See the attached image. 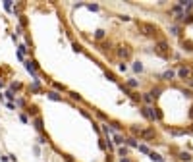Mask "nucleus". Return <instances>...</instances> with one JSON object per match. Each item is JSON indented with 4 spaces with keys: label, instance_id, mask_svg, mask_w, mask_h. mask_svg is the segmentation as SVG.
Returning a JSON list of instances; mask_svg holds the SVG:
<instances>
[{
    "label": "nucleus",
    "instance_id": "nucleus-1",
    "mask_svg": "<svg viewBox=\"0 0 193 162\" xmlns=\"http://www.w3.org/2000/svg\"><path fill=\"white\" fill-rule=\"evenodd\" d=\"M135 25H137V29L141 31V33L145 35V37H158L160 29L156 27L155 23H145V21H135Z\"/></svg>",
    "mask_w": 193,
    "mask_h": 162
},
{
    "label": "nucleus",
    "instance_id": "nucleus-2",
    "mask_svg": "<svg viewBox=\"0 0 193 162\" xmlns=\"http://www.w3.org/2000/svg\"><path fill=\"white\" fill-rule=\"evenodd\" d=\"M46 89L43 87V79H31V83L25 87V97L31 95H45Z\"/></svg>",
    "mask_w": 193,
    "mask_h": 162
},
{
    "label": "nucleus",
    "instance_id": "nucleus-3",
    "mask_svg": "<svg viewBox=\"0 0 193 162\" xmlns=\"http://www.w3.org/2000/svg\"><path fill=\"white\" fill-rule=\"evenodd\" d=\"M23 66H25V70L29 71V75H31V79H39V71H41V68H39V62L35 60V58H27L23 62Z\"/></svg>",
    "mask_w": 193,
    "mask_h": 162
},
{
    "label": "nucleus",
    "instance_id": "nucleus-4",
    "mask_svg": "<svg viewBox=\"0 0 193 162\" xmlns=\"http://www.w3.org/2000/svg\"><path fill=\"white\" fill-rule=\"evenodd\" d=\"M114 52H116V56L122 62H129V60H131V54H133V50H131L129 45H120V46L114 48Z\"/></svg>",
    "mask_w": 193,
    "mask_h": 162
},
{
    "label": "nucleus",
    "instance_id": "nucleus-5",
    "mask_svg": "<svg viewBox=\"0 0 193 162\" xmlns=\"http://www.w3.org/2000/svg\"><path fill=\"white\" fill-rule=\"evenodd\" d=\"M155 52L158 56H162V58H170V45L166 39H158L155 45Z\"/></svg>",
    "mask_w": 193,
    "mask_h": 162
},
{
    "label": "nucleus",
    "instance_id": "nucleus-6",
    "mask_svg": "<svg viewBox=\"0 0 193 162\" xmlns=\"http://www.w3.org/2000/svg\"><path fill=\"white\" fill-rule=\"evenodd\" d=\"M91 45L95 46V48H98L102 54H106V56H108V52H112L114 48H116V46H114V43H112V41H108V39L101 41V43H95V41H91Z\"/></svg>",
    "mask_w": 193,
    "mask_h": 162
},
{
    "label": "nucleus",
    "instance_id": "nucleus-7",
    "mask_svg": "<svg viewBox=\"0 0 193 162\" xmlns=\"http://www.w3.org/2000/svg\"><path fill=\"white\" fill-rule=\"evenodd\" d=\"M25 87H27V85H25L23 81H19V79H12V81L8 83V89H10L12 93H15V95H22V93H25Z\"/></svg>",
    "mask_w": 193,
    "mask_h": 162
},
{
    "label": "nucleus",
    "instance_id": "nucleus-8",
    "mask_svg": "<svg viewBox=\"0 0 193 162\" xmlns=\"http://www.w3.org/2000/svg\"><path fill=\"white\" fill-rule=\"evenodd\" d=\"M155 137H156V129H155V125H149V127L141 129V135H139V139L147 141V143H151V141H155Z\"/></svg>",
    "mask_w": 193,
    "mask_h": 162
},
{
    "label": "nucleus",
    "instance_id": "nucleus-9",
    "mask_svg": "<svg viewBox=\"0 0 193 162\" xmlns=\"http://www.w3.org/2000/svg\"><path fill=\"white\" fill-rule=\"evenodd\" d=\"M31 125H33V129H35V131H37L39 135L46 133V129H45V120H43V116H37V118H33V120H31Z\"/></svg>",
    "mask_w": 193,
    "mask_h": 162
},
{
    "label": "nucleus",
    "instance_id": "nucleus-10",
    "mask_svg": "<svg viewBox=\"0 0 193 162\" xmlns=\"http://www.w3.org/2000/svg\"><path fill=\"white\" fill-rule=\"evenodd\" d=\"M191 68L189 66H185V64H181L180 68H178V77L180 79H184V81H187V79H191Z\"/></svg>",
    "mask_w": 193,
    "mask_h": 162
},
{
    "label": "nucleus",
    "instance_id": "nucleus-11",
    "mask_svg": "<svg viewBox=\"0 0 193 162\" xmlns=\"http://www.w3.org/2000/svg\"><path fill=\"white\" fill-rule=\"evenodd\" d=\"M91 110H93V118H97V120H98V124H108L110 116H108L106 112L98 110V108H91Z\"/></svg>",
    "mask_w": 193,
    "mask_h": 162
},
{
    "label": "nucleus",
    "instance_id": "nucleus-12",
    "mask_svg": "<svg viewBox=\"0 0 193 162\" xmlns=\"http://www.w3.org/2000/svg\"><path fill=\"white\" fill-rule=\"evenodd\" d=\"M45 97L48 98V101H54V102H62V101H64V97H62L60 93L52 91V89H46V91H45Z\"/></svg>",
    "mask_w": 193,
    "mask_h": 162
},
{
    "label": "nucleus",
    "instance_id": "nucleus-13",
    "mask_svg": "<svg viewBox=\"0 0 193 162\" xmlns=\"http://www.w3.org/2000/svg\"><path fill=\"white\" fill-rule=\"evenodd\" d=\"M23 112H25V114H27V116H29V120H33V118L41 116V112H39V106H37V104H29V106L25 108Z\"/></svg>",
    "mask_w": 193,
    "mask_h": 162
},
{
    "label": "nucleus",
    "instance_id": "nucleus-14",
    "mask_svg": "<svg viewBox=\"0 0 193 162\" xmlns=\"http://www.w3.org/2000/svg\"><path fill=\"white\" fill-rule=\"evenodd\" d=\"M50 87H52V91L60 93V95H62V93H66V95H68V91H70V89H68L64 83H60V81H52V83H50Z\"/></svg>",
    "mask_w": 193,
    "mask_h": 162
},
{
    "label": "nucleus",
    "instance_id": "nucleus-15",
    "mask_svg": "<svg viewBox=\"0 0 193 162\" xmlns=\"http://www.w3.org/2000/svg\"><path fill=\"white\" fill-rule=\"evenodd\" d=\"M106 39V31H104L102 27H98L95 33H93V39L91 41H95V43H101V41H104Z\"/></svg>",
    "mask_w": 193,
    "mask_h": 162
},
{
    "label": "nucleus",
    "instance_id": "nucleus-16",
    "mask_svg": "<svg viewBox=\"0 0 193 162\" xmlns=\"http://www.w3.org/2000/svg\"><path fill=\"white\" fill-rule=\"evenodd\" d=\"M68 97H70L72 102H79V104H85V98H83L77 91H68Z\"/></svg>",
    "mask_w": 193,
    "mask_h": 162
},
{
    "label": "nucleus",
    "instance_id": "nucleus-17",
    "mask_svg": "<svg viewBox=\"0 0 193 162\" xmlns=\"http://www.w3.org/2000/svg\"><path fill=\"white\" fill-rule=\"evenodd\" d=\"M126 137H128V135H124V133H114V135H112L114 147H116V145H118V147H122V145L126 143Z\"/></svg>",
    "mask_w": 193,
    "mask_h": 162
},
{
    "label": "nucleus",
    "instance_id": "nucleus-18",
    "mask_svg": "<svg viewBox=\"0 0 193 162\" xmlns=\"http://www.w3.org/2000/svg\"><path fill=\"white\" fill-rule=\"evenodd\" d=\"M23 10H25V2H15L12 14L15 15V18H19V15H23Z\"/></svg>",
    "mask_w": 193,
    "mask_h": 162
},
{
    "label": "nucleus",
    "instance_id": "nucleus-19",
    "mask_svg": "<svg viewBox=\"0 0 193 162\" xmlns=\"http://www.w3.org/2000/svg\"><path fill=\"white\" fill-rule=\"evenodd\" d=\"M14 104H15V108H23V110H25V108L29 106V101L25 97H15V102Z\"/></svg>",
    "mask_w": 193,
    "mask_h": 162
},
{
    "label": "nucleus",
    "instance_id": "nucleus-20",
    "mask_svg": "<svg viewBox=\"0 0 193 162\" xmlns=\"http://www.w3.org/2000/svg\"><path fill=\"white\" fill-rule=\"evenodd\" d=\"M174 77H176V71H174V70H166L164 74L158 75V79H162V81H172Z\"/></svg>",
    "mask_w": 193,
    "mask_h": 162
},
{
    "label": "nucleus",
    "instance_id": "nucleus-21",
    "mask_svg": "<svg viewBox=\"0 0 193 162\" xmlns=\"http://www.w3.org/2000/svg\"><path fill=\"white\" fill-rule=\"evenodd\" d=\"M104 77H106L108 81H112V83H120V79H118V75L114 74L112 70H106V68H104Z\"/></svg>",
    "mask_w": 193,
    "mask_h": 162
},
{
    "label": "nucleus",
    "instance_id": "nucleus-22",
    "mask_svg": "<svg viewBox=\"0 0 193 162\" xmlns=\"http://www.w3.org/2000/svg\"><path fill=\"white\" fill-rule=\"evenodd\" d=\"M124 145H126V147L128 149H137V137H133V135H129V137H126V143H124Z\"/></svg>",
    "mask_w": 193,
    "mask_h": 162
},
{
    "label": "nucleus",
    "instance_id": "nucleus-23",
    "mask_svg": "<svg viewBox=\"0 0 193 162\" xmlns=\"http://www.w3.org/2000/svg\"><path fill=\"white\" fill-rule=\"evenodd\" d=\"M141 102H143V106H151L155 102V98L151 97V93H141Z\"/></svg>",
    "mask_w": 193,
    "mask_h": 162
},
{
    "label": "nucleus",
    "instance_id": "nucleus-24",
    "mask_svg": "<svg viewBox=\"0 0 193 162\" xmlns=\"http://www.w3.org/2000/svg\"><path fill=\"white\" fill-rule=\"evenodd\" d=\"M77 110H79V114H81L83 118L91 120V122H93V120H95V118H93V112H89V108H85V106H77Z\"/></svg>",
    "mask_w": 193,
    "mask_h": 162
},
{
    "label": "nucleus",
    "instance_id": "nucleus-25",
    "mask_svg": "<svg viewBox=\"0 0 193 162\" xmlns=\"http://www.w3.org/2000/svg\"><path fill=\"white\" fill-rule=\"evenodd\" d=\"M37 145H52V141H50V137H48V133L39 135V137H37Z\"/></svg>",
    "mask_w": 193,
    "mask_h": 162
},
{
    "label": "nucleus",
    "instance_id": "nucleus-26",
    "mask_svg": "<svg viewBox=\"0 0 193 162\" xmlns=\"http://www.w3.org/2000/svg\"><path fill=\"white\" fill-rule=\"evenodd\" d=\"M166 131L170 135H187L189 133V129H176V127H166Z\"/></svg>",
    "mask_w": 193,
    "mask_h": 162
},
{
    "label": "nucleus",
    "instance_id": "nucleus-27",
    "mask_svg": "<svg viewBox=\"0 0 193 162\" xmlns=\"http://www.w3.org/2000/svg\"><path fill=\"white\" fill-rule=\"evenodd\" d=\"M116 154L120 156V158H126V156H129V149L126 147V145H122V147L116 149Z\"/></svg>",
    "mask_w": 193,
    "mask_h": 162
},
{
    "label": "nucleus",
    "instance_id": "nucleus-28",
    "mask_svg": "<svg viewBox=\"0 0 193 162\" xmlns=\"http://www.w3.org/2000/svg\"><path fill=\"white\" fill-rule=\"evenodd\" d=\"M2 97L6 98V102H15V97H18V95H15V93H12L10 89H6V91L2 93Z\"/></svg>",
    "mask_w": 193,
    "mask_h": 162
},
{
    "label": "nucleus",
    "instance_id": "nucleus-29",
    "mask_svg": "<svg viewBox=\"0 0 193 162\" xmlns=\"http://www.w3.org/2000/svg\"><path fill=\"white\" fill-rule=\"evenodd\" d=\"M128 89H139V81L135 79V77H129V79H126V83H124Z\"/></svg>",
    "mask_w": 193,
    "mask_h": 162
},
{
    "label": "nucleus",
    "instance_id": "nucleus-30",
    "mask_svg": "<svg viewBox=\"0 0 193 162\" xmlns=\"http://www.w3.org/2000/svg\"><path fill=\"white\" fill-rule=\"evenodd\" d=\"M18 25H19L22 29H27V27H29V21H27V15H25V14L18 18Z\"/></svg>",
    "mask_w": 193,
    "mask_h": 162
},
{
    "label": "nucleus",
    "instance_id": "nucleus-31",
    "mask_svg": "<svg viewBox=\"0 0 193 162\" xmlns=\"http://www.w3.org/2000/svg\"><path fill=\"white\" fill-rule=\"evenodd\" d=\"M164 91V87H160V85H156V87H153V89H151V97H153V98H158L160 97V93H162Z\"/></svg>",
    "mask_w": 193,
    "mask_h": 162
},
{
    "label": "nucleus",
    "instance_id": "nucleus-32",
    "mask_svg": "<svg viewBox=\"0 0 193 162\" xmlns=\"http://www.w3.org/2000/svg\"><path fill=\"white\" fill-rule=\"evenodd\" d=\"M14 4H15V2H12V0H4V2H2V6H4V12L12 14V10H14Z\"/></svg>",
    "mask_w": 193,
    "mask_h": 162
},
{
    "label": "nucleus",
    "instance_id": "nucleus-33",
    "mask_svg": "<svg viewBox=\"0 0 193 162\" xmlns=\"http://www.w3.org/2000/svg\"><path fill=\"white\" fill-rule=\"evenodd\" d=\"M147 156H149V158L153 160V162H162V156H160L158 153H155V150H151V153H149Z\"/></svg>",
    "mask_w": 193,
    "mask_h": 162
},
{
    "label": "nucleus",
    "instance_id": "nucleus-34",
    "mask_svg": "<svg viewBox=\"0 0 193 162\" xmlns=\"http://www.w3.org/2000/svg\"><path fill=\"white\" fill-rule=\"evenodd\" d=\"M139 114L145 118V120H149L151 122V116H149V106H139Z\"/></svg>",
    "mask_w": 193,
    "mask_h": 162
},
{
    "label": "nucleus",
    "instance_id": "nucleus-35",
    "mask_svg": "<svg viewBox=\"0 0 193 162\" xmlns=\"http://www.w3.org/2000/svg\"><path fill=\"white\" fill-rule=\"evenodd\" d=\"M131 70L135 71V74H141V71L145 70V68H143V64H141V62H139V60H137V62H133V66H131Z\"/></svg>",
    "mask_w": 193,
    "mask_h": 162
},
{
    "label": "nucleus",
    "instance_id": "nucleus-36",
    "mask_svg": "<svg viewBox=\"0 0 193 162\" xmlns=\"http://www.w3.org/2000/svg\"><path fill=\"white\" fill-rule=\"evenodd\" d=\"M137 150H139V153H141V154H149L151 153V147H149V145H137Z\"/></svg>",
    "mask_w": 193,
    "mask_h": 162
},
{
    "label": "nucleus",
    "instance_id": "nucleus-37",
    "mask_svg": "<svg viewBox=\"0 0 193 162\" xmlns=\"http://www.w3.org/2000/svg\"><path fill=\"white\" fill-rule=\"evenodd\" d=\"M85 8L91 10V12H98L101 10V4H91V2H85Z\"/></svg>",
    "mask_w": 193,
    "mask_h": 162
},
{
    "label": "nucleus",
    "instance_id": "nucleus-38",
    "mask_svg": "<svg viewBox=\"0 0 193 162\" xmlns=\"http://www.w3.org/2000/svg\"><path fill=\"white\" fill-rule=\"evenodd\" d=\"M25 46H27L29 50H33V39H31V35L29 33H25V43H23Z\"/></svg>",
    "mask_w": 193,
    "mask_h": 162
},
{
    "label": "nucleus",
    "instance_id": "nucleus-39",
    "mask_svg": "<svg viewBox=\"0 0 193 162\" xmlns=\"http://www.w3.org/2000/svg\"><path fill=\"white\" fill-rule=\"evenodd\" d=\"M141 129H143V127H137V125H131V127H129V131H131V135H133V137H139V135H141Z\"/></svg>",
    "mask_w": 193,
    "mask_h": 162
},
{
    "label": "nucleus",
    "instance_id": "nucleus-40",
    "mask_svg": "<svg viewBox=\"0 0 193 162\" xmlns=\"http://www.w3.org/2000/svg\"><path fill=\"white\" fill-rule=\"evenodd\" d=\"M178 158L180 160H191V154L185 153V150H181V153H178Z\"/></svg>",
    "mask_w": 193,
    "mask_h": 162
},
{
    "label": "nucleus",
    "instance_id": "nucleus-41",
    "mask_svg": "<svg viewBox=\"0 0 193 162\" xmlns=\"http://www.w3.org/2000/svg\"><path fill=\"white\" fill-rule=\"evenodd\" d=\"M181 46H184L185 50H189V52H193V43H191V41H181Z\"/></svg>",
    "mask_w": 193,
    "mask_h": 162
},
{
    "label": "nucleus",
    "instance_id": "nucleus-42",
    "mask_svg": "<svg viewBox=\"0 0 193 162\" xmlns=\"http://www.w3.org/2000/svg\"><path fill=\"white\" fill-rule=\"evenodd\" d=\"M18 116H19V120H22V124H29V122H31V120H29V116H27L25 112H19Z\"/></svg>",
    "mask_w": 193,
    "mask_h": 162
},
{
    "label": "nucleus",
    "instance_id": "nucleus-43",
    "mask_svg": "<svg viewBox=\"0 0 193 162\" xmlns=\"http://www.w3.org/2000/svg\"><path fill=\"white\" fill-rule=\"evenodd\" d=\"M170 33L178 37V35H180V27H178V25H176V23H172V25H170Z\"/></svg>",
    "mask_w": 193,
    "mask_h": 162
},
{
    "label": "nucleus",
    "instance_id": "nucleus-44",
    "mask_svg": "<svg viewBox=\"0 0 193 162\" xmlns=\"http://www.w3.org/2000/svg\"><path fill=\"white\" fill-rule=\"evenodd\" d=\"M98 149L106 153V141H104V137H98Z\"/></svg>",
    "mask_w": 193,
    "mask_h": 162
},
{
    "label": "nucleus",
    "instance_id": "nucleus-45",
    "mask_svg": "<svg viewBox=\"0 0 193 162\" xmlns=\"http://www.w3.org/2000/svg\"><path fill=\"white\" fill-rule=\"evenodd\" d=\"M118 70H120V74H126V71H128V64H126V62H120Z\"/></svg>",
    "mask_w": 193,
    "mask_h": 162
},
{
    "label": "nucleus",
    "instance_id": "nucleus-46",
    "mask_svg": "<svg viewBox=\"0 0 193 162\" xmlns=\"http://www.w3.org/2000/svg\"><path fill=\"white\" fill-rule=\"evenodd\" d=\"M60 156L64 158V162H75V160H74V156H72V154H68V153H62Z\"/></svg>",
    "mask_w": 193,
    "mask_h": 162
},
{
    "label": "nucleus",
    "instance_id": "nucleus-47",
    "mask_svg": "<svg viewBox=\"0 0 193 162\" xmlns=\"http://www.w3.org/2000/svg\"><path fill=\"white\" fill-rule=\"evenodd\" d=\"M31 149H33V153L37 154V156H43V150H41V147H39L37 143H35V145H33V147H31Z\"/></svg>",
    "mask_w": 193,
    "mask_h": 162
},
{
    "label": "nucleus",
    "instance_id": "nucleus-48",
    "mask_svg": "<svg viewBox=\"0 0 193 162\" xmlns=\"http://www.w3.org/2000/svg\"><path fill=\"white\" fill-rule=\"evenodd\" d=\"M72 48H74L75 52H85V50H83V46H81L79 43H72Z\"/></svg>",
    "mask_w": 193,
    "mask_h": 162
},
{
    "label": "nucleus",
    "instance_id": "nucleus-49",
    "mask_svg": "<svg viewBox=\"0 0 193 162\" xmlns=\"http://www.w3.org/2000/svg\"><path fill=\"white\" fill-rule=\"evenodd\" d=\"M12 35H15V37H22V35H23V29L19 27V25H15V31H14Z\"/></svg>",
    "mask_w": 193,
    "mask_h": 162
},
{
    "label": "nucleus",
    "instance_id": "nucleus-50",
    "mask_svg": "<svg viewBox=\"0 0 193 162\" xmlns=\"http://www.w3.org/2000/svg\"><path fill=\"white\" fill-rule=\"evenodd\" d=\"M4 106H6L8 110H18V108H15V104H14V102H4Z\"/></svg>",
    "mask_w": 193,
    "mask_h": 162
},
{
    "label": "nucleus",
    "instance_id": "nucleus-51",
    "mask_svg": "<svg viewBox=\"0 0 193 162\" xmlns=\"http://www.w3.org/2000/svg\"><path fill=\"white\" fill-rule=\"evenodd\" d=\"M15 58H18V62H22V64H23V62H25V60H27V58H25V56H23V54H18V52H15Z\"/></svg>",
    "mask_w": 193,
    "mask_h": 162
},
{
    "label": "nucleus",
    "instance_id": "nucleus-52",
    "mask_svg": "<svg viewBox=\"0 0 193 162\" xmlns=\"http://www.w3.org/2000/svg\"><path fill=\"white\" fill-rule=\"evenodd\" d=\"M104 162H114V154H108V153H106V156H104Z\"/></svg>",
    "mask_w": 193,
    "mask_h": 162
},
{
    "label": "nucleus",
    "instance_id": "nucleus-53",
    "mask_svg": "<svg viewBox=\"0 0 193 162\" xmlns=\"http://www.w3.org/2000/svg\"><path fill=\"white\" fill-rule=\"evenodd\" d=\"M8 158H10V162H18V156L15 154H8Z\"/></svg>",
    "mask_w": 193,
    "mask_h": 162
},
{
    "label": "nucleus",
    "instance_id": "nucleus-54",
    "mask_svg": "<svg viewBox=\"0 0 193 162\" xmlns=\"http://www.w3.org/2000/svg\"><path fill=\"white\" fill-rule=\"evenodd\" d=\"M0 160H2V162H10V158H8V154H0Z\"/></svg>",
    "mask_w": 193,
    "mask_h": 162
},
{
    "label": "nucleus",
    "instance_id": "nucleus-55",
    "mask_svg": "<svg viewBox=\"0 0 193 162\" xmlns=\"http://www.w3.org/2000/svg\"><path fill=\"white\" fill-rule=\"evenodd\" d=\"M120 19H122V21H129L131 18H129V15H120Z\"/></svg>",
    "mask_w": 193,
    "mask_h": 162
},
{
    "label": "nucleus",
    "instance_id": "nucleus-56",
    "mask_svg": "<svg viewBox=\"0 0 193 162\" xmlns=\"http://www.w3.org/2000/svg\"><path fill=\"white\" fill-rule=\"evenodd\" d=\"M0 89H6V81H4L2 77H0Z\"/></svg>",
    "mask_w": 193,
    "mask_h": 162
},
{
    "label": "nucleus",
    "instance_id": "nucleus-57",
    "mask_svg": "<svg viewBox=\"0 0 193 162\" xmlns=\"http://www.w3.org/2000/svg\"><path fill=\"white\" fill-rule=\"evenodd\" d=\"M118 162H133V160H131V158H129V156H126V158H120Z\"/></svg>",
    "mask_w": 193,
    "mask_h": 162
},
{
    "label": "nucleus",
    "instance_id": "nucleus-58",
    "mask_svg": "<svg viewBox=\"0 0 193 162\" xmlns=\"http://www.w3.org/2000/svg\"><path fill=\"white\" fill-rule=\"evenodd\" d=\"M189 118L193 120V108H191V110H189Z\"/></svg>",
    "mask_w": 193,
    "mask_h": 162
},
{
    "label": "nucleus",
    "instance_id": "nucleus-59",
    "mask_svg": "<svg viewBox=\"0 0 193 162\" xmlns=\"http://www.w3.org/2000/svg\"><path fill=\"white\" fill-rule=\"evenodd\" d=\"M162 162H164V160H162Z\"/></svg>",
    "mask_w": 193,
    "mask_h": 162
}]
</instances>
